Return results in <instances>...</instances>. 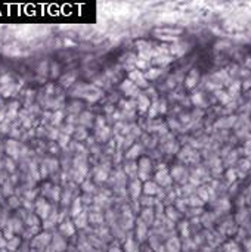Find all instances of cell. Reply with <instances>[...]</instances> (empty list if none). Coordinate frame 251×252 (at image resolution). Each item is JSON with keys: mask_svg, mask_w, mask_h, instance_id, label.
<instances>
[{"mask_svg": "<svg viewBox=\"0 0 251 252\" xmlns=\"http://www.w3.org/2000/svg\"><path fill=\"white\" fill-rule=\"evenodd\" d=\"M152 201H154L152 198H145V199H143V204H145V205H152V204H154Z\"/></svg>", "mask_w": 251, "mask_h": 252, "instance_id": "obj_38", "label": "cell"}, {"mask_svg": "<svg viewBox=\"0 0 251 252\" xmlns=\"http://www.w3.org/2000/svg\"><path fill=\"white\" fill-rule=\"evenodd\" d=\"M37 212H39V215L43 217V218H47V215H49V205L43 201V202H39L37 204Z\"/></svg>", "mask_w": 251, "mask_h": 252, "instance_id": "obj_10", "label": "cell"}, {"mask_svg": "<svg viewBox=\"0 0 251 252\" xmlns=\"http://www.w3.org/2000/svg\"><path fill=\"white\" fill-rule=\"evenodd\" d=\"M106 178V174L105 172H99L98 174V180H105Z\"/></svg>", "mask_w": 251, "mask_h": 252, "instance_id": "obj_43", "label": "cell"}, {"mask_svg": "<svg viewBox=\"0 0 251 252\" xmlns=\"http://www.w3.org/2000/svg\"><path fill=\"white\" fill-rule=\"evenodd\" d=\"M158 252H168L166 248H161V249H158Z\"/></svg>", "mask_w": 251, "mask_h": 252, "instance_id": "obj_49", "label": "cell"}, {"mask_svg": "<svg viewBox=\"0 0 251 252\" xmlns=\"http://www.w3.org/2000/svg\"><path fill=\"white\" fill-rule=\"evenodd\" d=\"M126 252H139V248H137V243L133 240V239H127L124 245Z\"/></svg>", "mask_w": 251, "mask_h": 252, "instance_id": "obj_16", "label": "cell"}, {"mask_svg": "<svg viewBox=\"0 0 251 252\" xmlns=\"http://www.w3.org/2000/svg\"><path fill=\"white\" fill-rule=\"evenodd\" d=\"M130 81H131V83H134L137 87H146V85H148L145 75H143L140 71H137V69L130 71Z\"/></svg>", "mask_w": 251, "mask_h": 252, "instance_id": "obj_1", "label": "cell"}, {"mask_svg": "<svg viewBox=\"0 0 251 252\" xmlns=\"http://www.w3.org/2000/svg\"><path fill=\"white\" fill-rule=\"evenodd\" d=\"M6 150H7L9 155L16 156V153H18V143H16L15 140H9V142L6 143Z\"/></svg>", "mask_w": 251, "mask_h": 252, "instance_id": "obj_8", "label": "cell"}, {"mask_svg": "<svg viewBox=\"0 0 251 252\" xmlns=\"http://www.w3.org/2000/svg\"><path fill=\"white\" fill-rule=\"evenodd\" d=\"M137 237H139V240H143L145 237H146V224L142 221V220H139L137 221Z\"/></svg>", "mask_w": 251, "mask_h": 252, "instance_id": "obj_7", "label": "cell"}, {"mask_svg": "<svg viewBox=\"0 0 251 252\" xmlns=\"http://www.w3.org/2000/svg\"><path fill=\"white\" fill-rule=\"evenodd\" d=\"M182 233L186 236L188 234V223H182Z\"/></svg>", "mask_w": 251, "mask_h": 252, "instance_id": "obj_37", "label": "cell"}, {"mask_svg": "<svg viewBox=\"0 0 251 252\" xmlns=\"http://www.w3.org/2000/svg\"><path fill=\"white\" fill-rule=\"evenodd\" d=\"M226 46H229V42H222L216 44V49L217 50H222V49H226Z\"/></svg>", "mask_w": 251, "mask_h": 252, "instance_id": "obj_34", "label": "cell"}, {"mask_svg": "<svg viewBox=\"0 0 251 252\" xmlns=\"http://www.w3.org/2000/svg\"><path fill=\"white\" fill-rule=\"evenodd\" d=\"M6 167L9 168L10 171H13V162H12V161H7V162H6Z\"/></svg>", "mask_w": 251, "mask_h": 252, "instance_id": "obj_45", "label": "cell"}, {"mask_svg": "<svg viewBox=\"0 0 251 252\" xmlns=\"http://www.w3.org/2000/svg\"><path fill=\"white\" fill-rule=\"evenodd\" d=\"M121 90L124 91L127 96H137V94H139L137 85L134 83H131L130 80H126V81L121 83Z\"/></svg>", "mask_w": 251, "mask_h": 252, "instance_id": "obj_3", "label": "cell"}, {"mask_svg": "<svg viewBox=\"0 0 251 252\" xmlns=\"http://www.w3.org/2000/svg\"><path fill=\"white\" fill-rule=\"evenodd\" d=\"M189 204H191L192 207H195V205L201 207V205H203V201H201L198 196H191V199H189Z\"/></svg>", "mask_w": 251, "mask_h": 252, "instance_id": "obj_25", "label": "cell"}, {"mask_svg": "<svg viewBox=\"0 0 251 252\" xmlns=\"http://www.w3.org/2000/svg\"><path fill=\"white\" fill-rule=\"evenodd\" d=\"M136 168H137L136 164H128V165L126 167V172L130 174V175H134V169H136Z\"/></svg>", "mask_w": 251, "mask_h": 252, "instance_id": "obj_29", "label": "cell"}, {"mask_svg": "<svg viewBox=\"0 0 251 252\" xmlns=\"http://www.w3.org/2000/svg\"><path fill=\"white\" fill-rule=\"evenodd\" d=\"M248 87H251V80H248L247 83L244 84V88H248Z\"/></svg>", "mask_w": 251, "mask_h": 252, "instance_id": "obj_47", "label": "cell"}, {"mask_svg": "<svg viewBox=\"0 0 251 252\" xmlns=\"http://www.w3.org/2000/svg\"><path fill=\"white\" fill-rule=\"evenodd\" d=\"M228 180H229V181H235V180H236V172H235L233 169H229V171H228Z\"/></svg>", "mask_w": 251, "mask_h": 252, "instance_id": "obj_30", "label": "cell"}, {"mask_svg": "<svg viewBox=\"0 0 251 252\" xmlns=\"http://www.w3.org/2000/svg\"><path fill=\"white\" fill-rule=\"evenodd\" d=\"M142 218H143V221H145L146 224H151L152 220H154V211L146 208V210L143 211V214H142Z\"/></svg>", "mask_w": 251, "mask_h": 252, "instance_id": "obj_17", "label": "cell"}, {"mask_svg": "<svg viewBox=\"0 0 251 252\" xmlns=\"http://www.w3.org/2000/svg\"><path fill=\"white\" fill-rule=\"evenodd\" d=\"M217 97H219L223 103H228V100H229V94H228V93H223V91H217Z\"/></svg>", "mask_w": 251, "mask_h": 252, "instance_id": "obj_27", "label": "cell"}, {"mask_svg": "<svg viewBox=\"0 0 251 252\" xmlns=\"http://www.w3.org/2000/svg\"><path fill=\"white\" fill-rule=\"evenodd\" d=\"M80 130H81V131H80V133L77 131V133H76V136H77V137H80V139H83V137H86V133L83 131V128H80Z\"/></svg>", "mask_w": 251, "mask_h": 252, "instance_id": "obj_41", "label": "cell"}, {"mask_svg": "<svg viewBox=\"0 0 251 252\" xmlns=\"http://www.w3.org/2000/svg\"><path fill=\"white\" fill-rule=\"evenodd\" d=\"M61 117H62V114H61V112H58L56 115H53V123H55V124H58V123L61 121Z\"/></svg>", "mask_w": 251, "mask_h": 252, "instance_id": "obj_36", "label": "cell"}, {"mask_svg": "<svg viewBox=\"0 0 251 252\" xmlns=\"http://www.w3.org/2000/svg\"><path fill=\"white\" fill-rule=\"evenodd\" d=\"M166 249L168 252H179L180 249V242L177 237H173V239H168L167 245H166Z\"/></svg>", "mask_w": 251, "mask_h": 252, "instance_id": "obj_6", "label": "cell"}, {"mask_svg": "<svg viewBox=\"0 0 251 252\" xmlns=\"http://www.w3.org/2000/svg\"><path fill=\"white\" fill-rule=\"evenodd\" d=\"M198 81V71L197 69H192L191 71V74L188 75V78H186V85L191 88V87H194L195 83Z\"/></svg>", "mask_w": 251, "mask_h": 252, "instance_id": "obj_9", "label": "cell"}, {"mask_svg": "<svg viewBox=\"0 0 251 252\" xmlns=\"http://www.w3.org/2000/svg\"><path fill=\"white\" fill-rule=\"evenodd\" d=\"M157 181L161 183V184H168L170 183V177H168L167 169H163V171L157 172Z\"/></svg>", "mask_w": 251, "mask_h": 252, "instance_id": "obj_11", "label": "cell"}, {"mask_svg": "<svg viewBox=\"0 0 251 252\" xmlns=\"http://www.w3.org/2000/svg\"><path fill=\"white\" fill-rule=\"evenodd\" d=\"M139 152H140V146H133V149H130V150H128L127 158H134V156H137V155H139Z\"/></svg>", "mask_w": 251, "mask_h": 252, "instance_id": "obj_22", "label": "cell"}, {"mask_svg": "<svg viewBox=\"0 0 251 252\" xmlns=\"http://www.w3.org/2000/svg\"><path fill=\"white\" fill-rule=\"evenodd\" d=\"M130 190H131V198H133V199H137V196H139V193H140V190H142L140 183H139V181H133L131 186H130Z\"/></svg>", "mask_w": 251, "mask_h": 252, "instance_id": "obj_12", "label": "cell"}, {"mask_svg": "<svg viewBox=\"0 0 251 252\" xmlns=\"http://www.w3.org/2000/svg\"><path fill=\"white\" fill-rule=\"evenodd\" d=\"M137 47H139V56H140V59H143V61H148L149 58H151V44L148 42H137Z\"/></svg>", "mask_w": 251, "mask_h": 252, "instance_id": "obj_2", "label": "cell"}, {"mask_svg": "<svg viewBox=\"0 0 251 252\" xmlns=\"http://www.w3.org/2000/svg\"><path fill=\"white\" fill-rule=\"evenodd\" d=\"M192 100H194V103H197V105H200V106H204V100H203V94H201V93L194 94V96H192Z\"/></svg>", "mask_w": 251, "mask_h": 252, "instance_id": "obj_21", "label": "cell"}, {"mask_svg": "<svg viewBox=\"0 0 251 252\" xmlns=\"http://www.w3.org/2000/svg\"><path fill=\"white\" fill-rule=\"evenodd\" d=\"M213 221V215H204V223H211Z\"/></svg>", "mask_w": 251, "mask_h": 252, "instance_id": "obj_42", "label": "cell"}, {"mask_svg": "<svg viewBox=\"0 0 251 252\" xmlns=\"http://www.w3.org/2000/svg\"><path fill=\"white\" fill-rule=\"evenodd\" d=\"M70 81H74V75H68V77H64L62 78V85H70Z\"/></svg>", "mask_w": 251, "mask_h": 252, "instance_id": "obj_32", "label": "cell"}, {"mask_svg": "<svg viewBox=\"0 0 251 252\" xmlns=\"http://www.w3.org/2000/svg\"><path fill=\"white\" fill-rule=\"evenodd\" d=\"M225 249H226V252H239V248L235 242H228L225 245Z\"/></svg>", "mask_w": 251, "mask_h": 252, "instance_id": "obj_19", "label": "cell"}, {"mask_svg": "<svg viewBox=\"0 0 251 252\" xmlns=\"http://www.w3.org/2000/svg\"><path fill=\"white\" fill-rule=\"evenodd\" d=\"M3 121V112H0V123Z\"/></svg>", "mask_w": 251, "mask_h": 252, "instance_id": "obj_50", "label": "cell"}, {"mask_svg": "<svg viewBox=\"0 0 251 252\" xmlns=\"http://www.w3.org/2000/svg\"><path fill=\"white\" fill-rule=\"evenodd\" d=\"M61 232H62L64 234H67V236H71V234L74 233V227H73V224H71L70 221H65V223H62V226H61Z\"/></svg>", "mask_w": 251, "mask_h": 252, "instance_id": "obj_15", "label": "cell"}, {"mask_svg": "<svg viewBox=\"0 0 251 252\" xmlns=\"http://www.w3.org/2000/svg\"><path fill=\"white\" fill-rule=\"evenodd\" d=\"M149 108H151V111H149V118H154L155 114L158 112V102H157V103H152Z\"/></svg>", "mask_w": 251, "mask_h": 252, "instance_id": "obj_26", "label": "cell"}, {"mask_svg": "<svg viewBox=\"0 0 251 252\" xmlns=\"http://www.w3.org/2000/svg\"><path fill=\"white\" fill-rule=\"evenodd\" d=\"M16 243H18V239H15V240H12V242H10V245H9V246H10L9 249H15V246H16Z\"/></svg>", "mask_w": 251, "mask_h": 252, "instance_id": "obj_44", "label": "cell"}, {"mask_svg": "<svg viewBox=\"0 0 251 252\" xmlns=\"http://www.w3.org/2000/svg\"><path fill=\"white\" fill-rule=\"evenodd\" d=\"M251 167V162L248 159H245V161H241V168L244 169V171H247V169H250Z\"/></svg>", "mask_w": 251, "mask_h": 252, "instance_id": "obj_33", "label": "cell"}, {"mask_svg": "<svg viewBox=\"0 0 251 252\" xmlns=\"http://www.w3.org/2000/svg\"><path fill=\"white\" fill-rule=\"evenodd\" d=\"M80 214V199H76L74 202V207H73V215H79Z\"/></svg>", "mask_w": 251, "mask_h": 252, "instance_id": "obj_28", "label": "cell"}, {"mask_svg": "<svg viewBox=\"0 0 251 252\" xmlns=\"http://www.w3.org/2000/svg\"><path fill=\"white\" fill-rule=\"evenodd\" d=\"M198 195H200L204 201H207V199H208V192H205V189H204V187H201V189L198 190Z\"/></svg>", "mask_w": 251, "mask_h": 252, "instance_id": "obj_31", "label": "cell"}, {"mask_svg": "<svg viewBox=\"0 0 251 252\" xmlns=\"http://www.w3.org/2000/svg\"><path fill=\"white\" fill-rule=\"evenodd\" d=\"M55 75H58V65L52 66V77H55Z\"/></svg>", "mask_w": 251, "mask_h": 252, "instance_id": "obj_39", "label": "cell"}, {"mask_svg": "<svg viewBox=\"0 0 251 252\" xmlns=\"http://www.w3.org/2000/svg\"><path fill=\"white\" fill-rule=\"evenodd\" d=\"M160 74H161V69L152 68V69H149V71H148L146 74H143V75H145V78H146V80H154V78H157Z\"/></svg>", "mask_w": 251, "mask_h": 252, "instance_id": "obj_18", "label": "cell"}, {"mask_svg": "<svg viewBox=\"0 0 251 252\" xmlns=\"http://www.w3.org/2000/svg\"><path fill=\"white\" fill-rule=\"evenodd\" d=\"M149 169H151V161L148 159V158H142L140 159V162H139V171H142V172H149Z\"/></svg>", "mask_w": 251, "mask_h": 252, "instance_id": "obj_13", "label": "cell"}, {"mask_svg": "<svg viewBox=\"0 0 251 252\" xmlns=\"http://www.w3.org/2000/svg\"><path fill=\"white\" fill-rule=\"evenodd\" d=\"M137 106H139L140 112H145L148 109V106H151V102H149V99L146 96L140 94V96H137Z\"/></svg>", "mask_w": 251, "mask_h": 252, "instance_id": "obj_4", "label": "cell"}, {"mask_svg": "<svg viewBox=\"0 0 251 252\" xmlns=\"http://www.w3.org/2000/svg\"><path fill=\"white\" fill-rule=\"evenodd\" d=\"M182 30L180 28H161V30H157L155 34L157 36H163V34H180Z\"/></svg>", "mask_w": 251, "mask_h": 252, "instance_id": "obj_14", "label": "cell"}, {"mask_svg": "<svg viewBox=\"0 0 251 252\" xmlns=\"http://www.w3.org/2000/svg\"><path fill=\"white\" fill-rule=\"evenodd\" d=\"M158 111L166 112V102H158Z\"/></svg>", "mask_w": 251, "mask_h": 252, "instance_id": "obj_35", "label": "cell"}, {"mask_svg": "<svg viewBox=\"0 0 251 252\" xmlns=\"http://www.w3.org/2000/svg\"><path fill=\"white\" fill-rule=\"evenodd\" d=\"M76 224H77L79 227H84V226H86V215H84V214H80V215H77Z\"/></svg>", "mask_w": 251, "mask_h": 252, "instance_id": "obj_23", "label": "cell"}, {"mask_svg": "<svg viewBox=\"0 0 251 252\" xmlns=\"http://www.w3.org/2000/svg\"><path fill=\"white\" fill-rule=\"evenodd\" d=\"M167 215L170 220H177L179 218V214H177V211L174 210V208H168L167 210Z\"/></svg>", "mask_w": 251, "mask_h": 252, "instance_id": "obj_24", "label": "cell"}, {"mask_svg": "<svg viewBox=\"0 0 251 252\" xmlns=\"http://www.w3.org/2000/svg\"><path fill=\"white\" fill-rule=\"evenodd\" d=\"M84 190H86V192H92V190H93V186L89 184V183H86V184H84Z\"/></svg>", "mask_w": 251, "mask_h": 252, "instance_id": "obj_40", "label": "cell"}, {"mask_svg": "<svg viewBox=\"0 0 251 252\" xmlns=\"http://www.w3.org/2000/svg\"><path fill=\"white\" fill-rule=\"evenodd\" d=\"M143 192H145V195L152 196V195L158 193V186L155 183H152V181H146L145 186H143Z\"/></svg>", "mask_w": 251, "mask_h": 252, "instance_id": "obj_5", "label": "cell"}, {"mask_svg": "<svg viewBox=\"0 0 251 252\" xmlns=\"http://www.w3.org/2000/svg\"><path fill=\"white\" fill-rule=\"evenodd\" d=\"M10 205H13V207H16V205H18V202H16V199H15V198H12V199H10Z\"/></svg>", "mask_w": 251, "mask_h": 252, "instance_id": "obj_46", "label": "cell"}, {"mask_svg": "<svg viewBox=\"0 0 251 252\" xmlns=\"http://www.w3.org/2000/svg\"><path fill=\"white\" fill-rule=\"evenodd\" d=\"M111 252H121V251H120L117 246H112V248H111Z\"/></svg>", "mask_w": 251, "mask_h": 252, "instance_id": "obj_48", "label": "cell"}, {"mask_svg": "<svg viewBox=\"0 0 251 252\" xmlns=\"http://www.w3.org/2000/svg\"><path fill=\"white\" fill-rule=\"evenodd\" d=\"M0 149H1V146H0Z\"/></svg>", "mask_w": 251, "mask_h": 252, "instance_id": "obj_51", "label": "cell"}, {"mask_svg": "<svg viewBox=\"0 0 251 252\" xmlns=\"http://www.w3.org/2000/svg\"><path fill=\"white\" fill-rule=\"evenodd\" d=\"M183 172H185V169H183L182 167H176V168H173V172H171V174H173V177H174V178H177V180H179V178L183 175Z\"/></svg>", "mask_w": 251, "mask_h": 252, "instance_id": "obj_20", "label": "cell"}]
</instances>
